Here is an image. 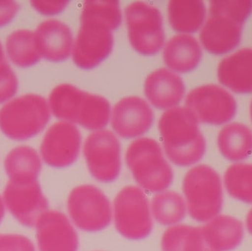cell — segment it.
I'll use <instances>...</instances> for the list:
<instances>
[{"mask_svg":"<svg viewBox=\"0 0 252 251\" xmlns=\"http://www.w3.org/2000/svg\"><path fill=\"white\" fill-rule=\"evenodd\" d=\"M81 26L73 43V60L83 69H93L108 58L113 49V31L120 28L122 13L115 0L85 2Z\"/></svg>","mask_w":252,"mask_h":251,"instance_id":"obj_1","label":"cell"},{"mask_svg":"<svg viewBox=\"0 0 252 251\" xmlns=\"http://www.w3.org/2000/svg\"><path fill=\"white\" fill-rule=\"evenodd\" d=\"M197 120L186 107L165 111L158 121V130L168 159L179 167H189L202 159L206 150Z\"/></svg>","mask_w":252,"mask_h":251,"instance_id":"obj_2","label":"cell"},{"mask_svg":"<svg viewBox=\"0 0 252 251\" xmlns=\"http://www.w3.org/2000/svg\"><path fill=\"white\" fill-rule=\"evenodd\" d=\"M252 13V0L211 1L209 15L199 39L205 50L220 55L240 44L243 25Z\"/></svg>","mask_w":252,"mask_h":251,"instance_id":"obj_3","label":"cell"},{"mask_svg":"<svg viewBox=\"0 0 252 251\" xmlns=\"http://www.w3.org/2000/svg\"><path fill=\"white\" fill-rule=\"evenodd\" d=\"M126 161L134 181L147 192H163L173 183V170L154 139L142 137L132 142L126 152Z\"/></svg>","mask_w":252,"mask_h":251,"instance_id":"obj_4","label":"cell"},{"mask_svg":"<svg viewBox=\"0 0 252 251\" xmlns=\"http://www.w3.org/2000/svg\"><path fill=\"white\" fill-rule=\"evenodd\" d=\"M49 103L40 95L27 94L9 100L0 109V130L17 141L29 140L50 120Z\"/></svg>","mask_w":252,"mask_h":251,"instance_id":"obj_5","label":"cell"},{"mask_svg":"<svg viewBox=\"0 0 252 251\" xmlns=\"http://www.w3.org/2000/svg\"><path fill=\"white\" fill-rule=\"evenodd\" d=\"M183 192L191 218L209 222L219 216L223 207V188L220 176L205 164L189 170L183 181Z\"/></svg>","mask_w":252,"mask_h":251,"instance_id":"obj_6","label":"cell"},{"mask_svg":"<svg viewBox=\"0 0 252 251\" xmlns=\"http://www.w3.org/2000/svg\"><path fill=\"white\" fill-rule=\"evenodd\" d=\"M113 217L119 233L129 240H142L152 232L151 205L140 187L128 186L119 192L113 204Z\"/></svg>","mask_w":252,"mask_h":251,"instance_id":"obj_7","label":"cell"},{"mask_svg":"<svg viewBox=\"0 0 252 251\" xmlns=\"http://www.w3.org/2000/svg\"><path fill=\"white\" fill-rule=\"evenodd\" d=\"M133 49L145 56L158 53L165 44L163 18L159 10L146 2L130 4L125 11Z\"/></svg>","mask_w":252,"mask_h":251,"instance_id":"obj_8","label":"cell"},{"mask_svg":"<svg viewBox=\"0 0 252 251\" xmlns=\"http://www.w3.org/2000/svg\"><path fill=\"white\" fill-rule=\"evenodd\" d=\"M67 211L78 229L87 232L106 229L113 218L110 200L93 185H81L73 188L68 197Z\"/></svg>","mask_w":252,"mask_h":251,"instance_id":"obj_9","label":"cell"},{"mask_svg":"<svg viewBox=\"0 0 252 251\" xmlns=\"http://www.w3.org/2000/svg\"><path fill=\"white\" fill-rule=\"evenodd\" d=\"M88 169L96 181L114 182L121 172V144L108 130H100L88 136L83 147Z\"/></svg>","mask_w":252,"mask_h":251,"instance_id":"obj_10","label":"cell"},{"mask_svg":"<svg viewBox=\"0 0 252 251\" xmlns=\"http://www.w3.org/2000/svg\"><path fill=\"white\" fill-rule=\"evenodd\" d=\"M185 104L198 123L213 126L226 124L236 113V102L233 95L216 85L194 89L188 94Z\"/></svg>","mask_w":252,"mask_h":251,"instance_id":"obj_11","label":"cell"},{"mask_svg":"<svg viewBox=\"0 0 252 251\" xmlns=\"http://www.w3.org/2000/svg\"><path fill=\"white\" fill-rule=\"evenodd\" d=\"M81 143V134L74 124L66 122L55 123L42 139L41 157L50 167H69L77 159Z\"/></svg>","mask_w":252,"mask_h":251,"instance_id":"obj_12","label":"cell"},{"mask_svg":"<svg viewBox=\"0 0 252 251\" xmlns=\"http://www.w3.org/2000/svg\"><path fill=\"white\" fill-rule=\"evenodd\" d=\"M3 201L14 218L27 227L36 226L42 214L49 211V202L38 181L23 184L9 181Z\"/></svg>","mask_w":252,"mask_h":251,"instance_id":"obj_13","label":"cell"},{"mask_svg":"<svg viewBox=\"0 0 252 251\" xmlns=\"http://www.w3.org/2000/svg\"><path fill=\"white\" fill-rule=\"evenodd\" d=\"M113 130L123 138L138 137L147 133L154 123V112L144 99L128 97L122 99L111 112Z\"/></svg>","mask_w":252,"mask_h":251,"instance_id":"obj_14","label":"cell"},{"mask_svg":"<svg viewBox=\"0 0 252 251\" xmlns=\"http://www.w3.org/2000/svg\"><path fill=\"white\" fill-rule=\"evenodd\" d=\"M36 228L39 251H78L77 232L62 213L46 211L39 218Z\"/></svg>","mask_w":252,"mask_h":251,"instance_id":"obj_15","label":"cell"},{"mask_svg":"<svg viewBox=\"0 0 252 251\" xmlns=\"http://www.w3.org/2000/svg\"><path fill=\"white\" fill-rule=\"evenodd\" d=\"M34 37L41 58L49 62H63L73 52L71 30L58 20H48L41 23L34 32Z\"/></svg>","mask_w":252,"mask_h":251,"instance_id":"obj_16","label":"cell"},{"mask_svg":"<svg viewBox=\"0 0 252 251\" xmlns=\"http://www.w3.org/2000/svg\"><path fill=\"white\" fill-rule=\"evenodd\" d=\"M144 93L149 101L157 108L171 110L175 108L185 97V83L172 71L158 69L146 79Z\"/></svg>","mask_w":252,"mask_h":251,"instance_id":"obj_17","label":"cell"},{"mask_svg":"<svg viewBox=\"0 0 252 251\" xmlns=\"http://www.w3.org/2000/svg\"><path fill=\"white\" fill-rule=\"evenodd\" d=\"M218 78L234 93H252V49H241L222 60L218 67Z\"/></svg>","mask_w":252,"mask_h":251,"instance_id":"obj_18","label":"cell"},{"mask_svg":"<svg viewBox=\"0 0 252 251\" xmlns=\"http://www.w3.org/2000/svg\"><path fill=\"white\" fill-rule=\"evenodd\" d=\"M202 55L200 45L193 36L180 34L167 42L163 51V61L174 72L186 73L197 67Z\"/></svg>","mask_w":252,"mask_h":251,"instance_id":"obj_19","label":"cell"},{"mask_svg":"<svg viewBox=\"0 0 252 251\" xmlns=\"http://www.w3.org/2000/svg\"><path fill=\"white\" fill-rule=\"evenodd\" d=\"M201 228L205 242L215 251H233L244 237L241 221L226 215L215 217Z\"/></svg>","mask_w":252,"mask_h":251,"instance_id":"obj_20","label":"cell"},{"mask_svg":"<svg viewBox=\"0 0 252 251\" xmlns=\"http://www.w3.org/2000/svg\"><path fill=\"white\" fill-rule=\"evenodd\" d=\"M4 167L11 182L30 184L37 181L42 170V161L37 152L32 147L21 146L7 155Z\"/></svg>","mask_w":252,"mask_h":251,"instance_id":"obj_21","label":"cell"},{"mask_svg":"<svg viewBox=\"0 0 252 251\" xmlns=\"http://www.w3.org/2000/svg\"><path fill=\"white\" fill-rule=\"evenodd\" d=\"M168 18L174 31L187 35L194 33L205 22L206 8L200 0H173L168 4Z\"/></svg>","mask_w":252,"mask_h":251,"instance_id":"obj_22","label":"cell"},{"mask_svg":"<svg viewBox=\"0 0 252 251\" xmlns=\"http://www.w3.org/2000/svg\"><path fill=\"white\" fill-rule=\"evenodd\" d=\"M218 146L226 159L243 161L252 154V131L241 123H230L219 133Z\"/></svg>","mask_w":252,"mask_h":251,"instance_id":"obj_23","label":"cell"},{"mask_svg":"<svg viewBox=\"0 0 252 251\" xmlns=\"http://www.w3.org/2000/svg\"><path fill=\"white\" fill-rule=\"evenodd\" d=\"M110 116V105L107 99L84 92L78 105L76 124L97 131L107 126Z\"/></svg>","mask_w":252,"mask_h":251,"instance_id":"obj_24","label":"cell"},{"mask_svg":"<svg viewBox=\"0 0 252 251\" xmlns=\"http://www.w3.org/2000/svg\"><path fill=\"white\" fill-rule=\"evenodd\" d=\"M162 251H215L209 246L201 227L176 225L165 231L161 242Z\"/></svg>","mask_w":252,"mask_h":251,"instance_id":"obj_25","label":"cell"},{"mask_svg":"<svg viewBox=\"0 0 252 251\" xmlns=\"http://www.w3.org/2000/svg\"><path fill=\"white\" fill-rule=\"evenodd\" d=\"M5 49L11 62L19 67H31L42 58L36 49L34 32L29 30H18L9 34Z\"/></svg>","mask_w":252,"mask_h":251,"instance_id":"obj_26","label":"cell"},{"mask_svg":"<svg viewBox=\"0 0 252 251\" xmlns=\"http://www.w3.org/2000/svg\"><path fill=\"white\" fill-rule=\"evenodd\" d=\"M151 214L160 225L174 226L186 217V201L180 194L163 191L154 195L151 201Z\"/></svg>","mask_w":252,"mask_h":251,"instance_id":"obj_27","label":"cell"},{"mask_svg":"<svg viewBox=\"0 0 252 251\" xmlns=\"http://www.w3.org/2000/svg\"><path fill=\"white\" fill-rule=\"evenodd\" d=\"M223 181L230 196L252 204V164L238 163L230 166L225 172Z\"/></svg>","mask_w":252,"mask_h":251,"instance_id":"obj_28","label":"cell"},{"mask_svg":"<svg viewBox=\"0 0 252 251\" xmlns=\"http://www.w3.org/2000/svg\"><path fill=\"white\" fill-rule=\"evenodd\" d=\"M18 80L8 62L0 64V103L8 102L16 94Z\"/></svg>","mask_w":252,"mask_h":251,"instance_id":"obj_29","label":"cell"},{"mask_svg":"<svg viewBox=\"0 0 252 251\" xmlns=\"http://www.w3.org/2000/svg\"><path fill=\"white\" fill-rule=\"evenodd\" d=\"M0 251H36V249L25 235L0 234Z\"/></svg>","mask_w":252,"mask_h":251,"instance_id":"obj_30","label":"cell"},{"mask_svg":"<svg viewBox=\"0 0 252 251\" xmlns=\"http://www.w3.org/2000/svg\"><path fill=\"white\" fill-rule=\"evenodd\" d=\"M68 1H32L31 5L41 15L52 16L60 14L66 8Z\"/></svg>","mask_w":252,"mask_h":251,"instance_id":"obj_31","label":"cell"},{"mask_svg":"<svg viewBox=\"0 0 252 251\" xmlns=\"http://www.w3.org/2000/svg\"><path fill=\"white\" fill-rule=\"evenodd\" d=\"M19 4L11 0H0V28L6 26L19 11Z\"/></svg>","mask_w":252,"mask_h":251,"instance_id":"obj_32","label":"cell"},{"mask_svg":"<svg viewBox=\"0 0 252 251\" xmlns=\"http://www.w3.org/2000/svg\"><path fill=\"white\" fill-rule=\"evenodd\" d=\"M246 226H247L249 233L252 235V208L249 211L247 218H246Z\"/></svg>","mask_w":252,"mask_h":251,"instance_id":"obj_33","label":"cell"},{"mask_svg":"<svg viewBox=\"0 0 252 251\" xmlns=\"http://www.w3.org/2000/svg\"><path fill=\"white\" fill-rule=\"evenodd\" d=\"M5 216V204H4L3 199L0 197V223L2 222Z\"/></svg>","mask_w":252,"mask_h":251,"instance_id":"obj_34","label":"cell"},{"mask_svg":"<svg viewBox=\"0 0 252 251\" xmlns=\"http://www.w3.org/2000/svg\"><path fill=\"white\" fill-rule=\"evenodd\" d=\"M7 62L5 59V53H4L3 48H2V44L0 42V64Z\"/></svg>","mask_w":252,"mask_h":251,"instance_id":"obj_35","label":"cell"},{"mask_svg":"<svg viewBox=\"0 0 252 251\" xmlns=\"http://www.w3.org/2000/svg\"><path fill=\"white\" fill-rule=\"evenodd\" d=\"M250 113H251V117H252V103H251Z\"/></svg>","mask_w":252,"mask_h":251,"instance_id":"obj_36","label":"cell"}]
</instances>
